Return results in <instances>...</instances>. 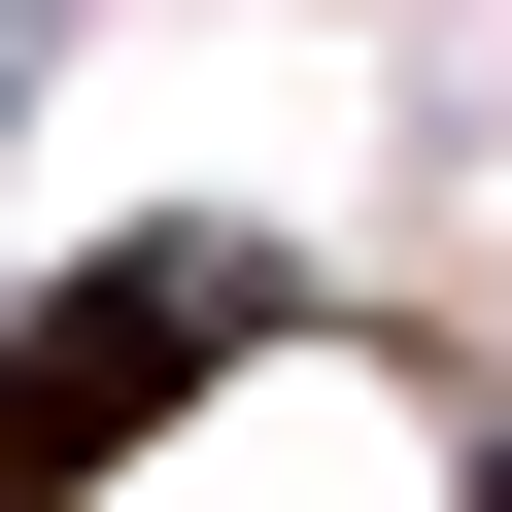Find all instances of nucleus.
I'll return each mask as SVG.
<instances>
[{
  "label": "nucleus",
  "mask_w": 512,
  "mask_h": 512,
  "mask_svg": "<svg viewBox=\"0 0 512 512\" xmlns=\"http://www.w3.org/2000/svg\"><path fill=\"white\" fill-rule=\"evenodd\" d=\"M239 308H274L239 239H103V274H69L35 342H0V512H69L103 444H171V410L239 376Z\"/></svg>",
  "instance_id": "f257e3e1"
}]
</instances>
